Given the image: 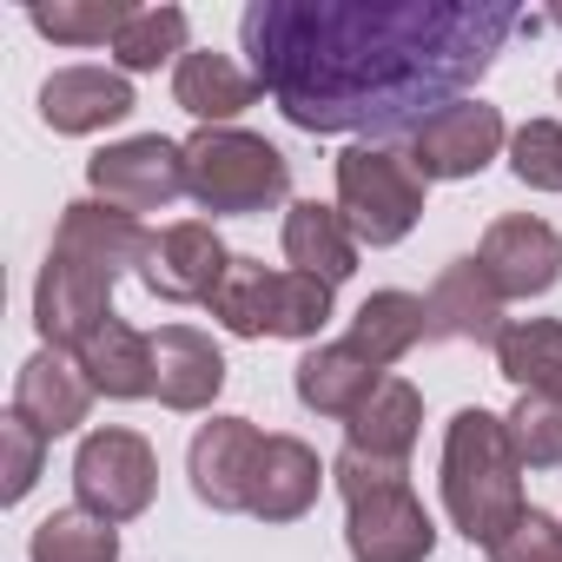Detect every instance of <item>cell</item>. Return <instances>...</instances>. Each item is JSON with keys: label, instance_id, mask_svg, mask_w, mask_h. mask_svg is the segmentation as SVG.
Masks as SVG:
<instances>
[{"label": "cell", "instance_id": "7402d4cb", "mask_svg": "<svg viewBox=\"0 0 562 562\" xmlns=\"http://www.w3.org/2000/svg\"><path fill=\"white\" fill-rule=\"evenodd\" d=\"M265 87L232 60V54H186L172 67V106H186L199 126H232Z\"/></svg>", "mask_w": 562, "mask_h": 562}, {"label": "cell", "instance_id": "f1b7e54d", "mask_svg": "<svg viewBox=\"0 0 562 562\" xmlns=\"http://www.w3.org/2000/svg\"><path fill=\"white\" fill-rule=\"evenodd\" d=\"M509 443H516L522 470H562V397L522 391L509 411Z\"/></svg>", "mask_w": 562, "mask_h": 562}, {"label": "cell", "instance_id": "277c9868", "mask_svg": "<svg viewBox=\"0 0 562 562\" xmlns=\"http://www.w3.org/2000/svg\"><path fill=\"white\" fill-rule=\"evenodd\" d=\"M331 483L345 496V549H351V562H430L437 522H430L424 496L411 490V463L338 450Z\"/></svg>", "mask_w": 562, "mask_h": 562}, {"label": "cell", "instance_id": "8fae6325", "mask_svg": "<svg viewBox=\"0 0 562 562\" xmlns=\"http://www.w3.org/2000/svg\"><path fill=\"white\" fill-rule=\"evenodd\" d=\"M476 265L483 278L509 299H542L555 292V278H562V232L536 212H509V218H490L483 245H476Z\"/></svg>", "mask_w": 562, "mask_h": 562}, {"label": "cell", "instance_id": "7c38bea8", "mask_svg": "<svg viewBox=\"0 0 562 562\" xmlns=\"http://www.w3.org/2000/svg\"><path fill=\"white\" fill-rule=\"evenodd\" d=\"M509 146V126L490 100H457L443 113H430L411 133V166L424 179H476L496 153Z\"/></svg>", "mask_w": 562, "mask_h": 562}, {"label": "cell", "instance_id": "4316f807", "mask_svg": "<svg viewBox=\"0 0 562 562\" xmlns=\"http://www.w3.org/2000/svg\"><path fill=\"white\" fill-rule=\"evenodd\" d=\"M186 34H192L186 8H133V21H126L120 41H113V67H120V74H159L166 60L179 67V60L192 54Z\"/></svg>", "mask_w": 562, "mask_h": 562}, {"label": "cell", "instance_id": "30bf717a", "mask_svg": "<svg viewBox=\"0 0 562 562\" xmlns=\"http://www.w3.org/2000/svg\"><path fill=\"white\" fill-rule=\"evenodd\" d=\"M238 251H225V238L212 232V218H179L166 232H153V251L139 265L146 292L166 299V305H212L225 271H232Z\"/></svg>", "mask_w": 562, "mask_h": 562}, {"label": "cell", "instance_id": "603a6c76", "mask_svg": "<svg viewBox=\"0 0 562 562\" xmlns=\"http://www.w3.org/2000/svg\"><path fill=\"white\" fill-rule=\"evenodd\" d=\"M424 338H430V305H424L417 292H371V299L358 305L345 345H351L364 364H378V371L391 378V364L411 358Z\"/></svg>", "mask_w": 562, "mask_h": 562}, {"label": "cell", "instance_id": "d6a6232c", "mask_svg": "<svg viewBox=\"0 0 562 562\" xmlns=\"http://www.w3.org/2000/svg\"><path fill=\"white\" fill-rule=\"evenodd\" d=\"M555 93H562V74H555Z\"/></svg>", "mask_w": 562, "mask_h": 562}, {"label": "cell", "instance_id": "52a82bcc", "mask_svg": "<svg viewBox=\"0 0 562 562\" xmlns=\"http://www.w3.org/2000/svg\"><path fill=\"white\" fill-rule=\"evenodd\" d=\"M424 186L430 179L397 146H364L358 139V146L338 153V212L358 232V245H371V251H391V245H404L417 232Z\"/></svg>", "mask_w": 562, "mask_h": 562}, {"label": "cell", "instance_id": "6da1fadb", "mask_svg": "<svg viewBox=\"0 0 562 562\" xmlns=\"http://www.w3.org/2000/svg\"><path fill=\"white\" fill-rule=\"evenodd\" d=\"M516 27L509 0H251L238 41L299 133L391 146L470 100Z\"/></svg>", "mask_w": 562, "mask_h": 562}, {"label": "cell", "instance_id": "1f68e13d", "mask_svg": "<svg viewBox=\"0 0 562 562\" xmlns=\"http://www.w3.org/2000/svg\"><path fill=\"white\" fill-rule=\"evenodd\" d=\"M490 562H562V522L549 509H522L496 542H490Z\"/></svg>", "mask_w": 562, "mask_h": 562}, {"label": "cell", "instance_id": "d6986e66", "mask_svg": "<svg viewBox=\"0 0 562 562\" xmlns=\"http://www.w3.org/2000/svg\"><path fill=\"white\" fill-rule=\"evenodd\" d=\"M292 384H299V404H305V411L351 424V417L371 404V391L384 384V371H378V364H364V358L338 338V345H312V351L299 358Z\"/></svg>", "mask_w": 562, "mask_h": 562}, {"label": "cell", "instance_id": "484cf974", "mask_svg": "<svg viewBox=\"0 0 562 562\" xmlns=\"http://www.w3.org/2000/svg\"><path fill=\"white\" fill-rule=\"evenodd\" d=\"M133 21V0H34L27 8V27L47 34L54 47H113L120 27Z\"/></svg>", "mask_w": 562, "mask_h": 562}, {"label": "cell", "instance_id": "5b68a950", "mask_svg": "<svg viewBox=\"0 0 562 562\" xmlns=\"http://www.w3.org/2000/svg\"><path fill=\"white\" fill-rule=\"evenodd\" d=\"M292 192V159L265 133L245 126H199L186 139V199L212 218H251L285 205Z\"/></svg>", "mask_w": 562, "mask_h": 562}, {"label": "cell", "instance_id": "cb8c5ba5", "mask_svg": "<svg viewBox=\"0 0 562 562\" xmlns=\"http://www.w3.org/2000/svg\"><path fill=\"white\" fill-rule=\"evenodd\" d=\"M417 430H424V397L417 384L404 378H384L371 391V404L345 424V450H364V457H391V463H411L417 450Z\"/></svg>", "mask_w": 562, "mask_h": 562}, {"label": "cell", "instance_id": "2e32d148", "mask_svg": "<svg viewBox=\"0 0 562 562\" xmlns=\"http://www.w3.org/2000/svg\"><path fill=\"white\" fill-rule=\"evenodd\" d=\"M225 391V351L199 325H159L153 331V397L166 411H212Z\"/></svg>", "mask_w": 562, "mask_h": 562}, {"label": "cell", "instance_id": "8992f818", "mask_svg": "<svg viewBox=\"0 0 562 562\" xmlns=\"http://www.w3.org/2000/svg\"><path fill=\"white\" fill-rule=\"evenodd\" d=\"M331 292L325 278L292 271V265H258V258H232L218 299L205 305L232 338H299L318 345V331L331 325Z\"/></svg>", "mask_w": 562, "mask_h": 562}, {"label": "cell", "instance_id": "7a4b0ae2", "mask_svg": "<svg viewBox=\"0 0 562 562\" xmlns=\"http://www.w3.org/2000/svg\"><path fill=\"white\" fill-rule=\"evenodd\" d=\"M153 251V232L106 205V199H74L54 225L47 265H41V285H34V331L54 351H80L113 312V285L126 271H139Z\"/></svg>", "mask_w": 562, "mask_h": 562}, {"label": "cell", "instance_id": "5bb4252c", "mask_svg": "<svg viewBox=\"0 0 562 562\" xmlns=\"http://www.w3.org/2000/svg\"><path fill=\"white\" fill-rule=\"evenodd\" d=\"M331 483V463H318V450L305 443V437H265V450H258V463H251V490H245V516H258V522H299L312 503H318V490Z\"/></svg>", "mask_w": 562, "mask_h": 562}, {"label": "cell", "instance_id": "e0dca14e", "mask_svg": "<svg viewBox=\"0 0 562 562\" xmlns=\"http://www.w3.org/2000/svg\"><path fill=\"white\" fill-rule=\"evenodd\" d=\"M430 305V338H457V345H496L509 331L503 318V292L483 278L476 258H450L437 271V285L424 292Z\"/></svg>", "mask_w": 562, "mask_h": 562}, {"label": "cell", "instance_id": "ac0fdd59", "mask_svg": "<svg viewBox=\"0 0 562 562\" xmlns=\"http://www.w3.org/2000/svg\"><path fill=\"white\" fill-rule=\"evenodd\" d=\"M133 113V87L120 67H60L41 87V120L67 139H87L100 126H120Z\"/></svg>", "mask_w": 562, "mask_h": 562}, {"label": "cell", "instance_id": "9a60e30c", "mask_svg": "<svg viewBox=\"0 0 562 562\" xmlns=\"http://www.w3.org/2000/svg\"><path fill=\"white\" fill-rule=\"evenodd\" d=\"M93 397H100V391L87 384L80 358H74V351H54V345H41V351L21 364V378H14V417H27L47 443L67 437V430H80L87 411H93Z\"/></svg>", "mask_w": 562, "mask_h": 562}, {"label": "cell", "instance_id": "3957f363", "mask_svg": "<svg viewBox=\"0 0 562 562\" xmlns=\"http://www.w3.org/2000/svg\"><path fill=\"white\" fill-rule=\"evenodd\" d=\"M443 509H450V529L470 536V542H496L529 503H522V457L509 443V417L470 404L450 417L443 430Z\"/></svg>", "mask_w": 562, "mask_h": 562}, {"label": "cell", "instance_id": "83f0119b", "mask_svg": "<svg viewBox=\"0 0 562 562\" xmlns=\"http://www.w3.org/2000/svg\"><path fill=\"white\" fill-rule=\"evenodd\" d=\"M27 555L34 562H120V522H106V516H93L80 503L74 509H54L34 529Z\"/></svg>", "mask_w": 562, "mask_h": 562}, {"label": "cell", "instance_id": "ffe728a7", "mask_svg": "<svg viewBox=\"0 0 562 562\" xmlns=\"http://www.w3.org/2000/svg\"><path fill=\"white\" fill-rule=\"evenodd\" d=\"M74 358H80V371L100 397H113V404L153 397V331H133L126 318H106Z\"/></svg>", "mask_w": 562, "mask_h": 562}, {"label": "cell", "instance_id": "4dcf8cb0", "mask_svg": "<svg viewBox=\"0 0 562 562\" xmlns=\"http://www.w3.org/2000/svg\"><path fill=\"white\" fill-rule=\"evenodd\" d=\"M41 463H47V437L27 424V417H0V503H21L34 483H41Z\"/></svg>", "mask_w": 562, "mask_h": 562}, {"label": "cell", "instance_id": "4fadbf2b", "mask_svg": "<svg viewBox=\"0 0 562 562\" xmlns=\"http://www.w3.org/2000/svg\"><path fill=\"white\" fill-rule=\"evenodd\" d=\"M265 450V430L251 417H212L199 424L192 450H186V476H192V496L218 516H238L245 509V490H251V463Z\"/></svg>", "mask_w": 562, "mask_h": 562}, {"label": "cell", "instance_id": "ba28073f", "mask_svg": "<svg viewBox=\"0 0 562 562\" xmlns=\"http://www.w3.org/2000/svg\"><path fill=\"white\" fill-rule=\"evenodd\" d=\"M159 496V457L139 430L126 424H106V430H87L80 450H74V503L106 516V522H133L146 516Z\"/></svg>", "mask_w": 562, "mask_h": 562}, {"label": "cell", "instance_id": "44dd1931", "mask_svg": "<svg viewBox=\"0 0 562 562\" xmlns=\"http://www.w3.org/2000/svg\"><path fill=\"white\" fill-rule=\"evenodd\" d=\"M285 265L325 278V285H345V278L358 271V232L345 225L338 205L299 199V205L285 212Z\"/></svg>", "mask_w": 562, "mask_h": 562}, {"label": "cell", "instance_id": "f546056e", "mask_svg": "<svg viewBox=\"0 0 562 562\" xmlns=\"http://www.w3.org/2000/svg\"><path fill=\"white\" fill-rule=\"evenodd\" d=\"M509 172L529 192H562V120H529L509 133Z\"/></svg>", "mask_w": 562, "mask_h": 562}, {"label": "cell", "instance_id": "9c48e42d", "mask_svg": "<svg viewBox=\"0 0 562 562\" xmlns=\"http://www.w3.org/2000/svg\"><path fill=\"white\" fill-rule=\"evenodd\" d=\"M87 186L120 205V212H166L186 199V146H172L166 133H133L120 146H100L87 159Z\"/></svg>", "mask_w": 562, "mask_h": 562}, {"label": "cell", "instance_id": "d4e9b609", "mask_svg": "<svg viewBox=\"0 0 562 562\" xmlns=\"http://www.w3.org/2000/svg\"><path fill=\"white\" fill-rule=\"evenodd\" d=\"M496 371L516 391L562 397V318H509V331L496 338Z\"/></svg>", "mask_w": 562, "mask_h": 562}]
</instances>
